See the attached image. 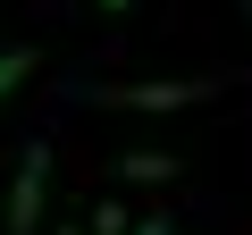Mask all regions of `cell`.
Masks as SVG:
<instances>
[{"label":"cell","mask_w":252,"mask_h":235,"mask_svg":"<svg viewBox=\"0 0 252 235\" xmlns=\"http://www.w3.org/2000/svg\"><path fill=\"white\" fill-rule=\"evenodd\" d=\"M51 218V143L34 135L26 151H17V185H9V235H34Z\"/></svg>","instance_id":"6da1fadb"},{"label":"cell","mask_w":252,"mask_h":235,"mask_svg":"<svg viewBox=\"0 0 252 235\" xmlns=\"http://www.w3.org/2000/svg\"><path fill=\"white\" fill-rule=\"evenodd\" d=\"M126 235H177V218H168V210H143V218L126 227Z\"/></svg>","instance_id":"8992f818"},{"label":"cell","mask_w":252,"mask_h":235,"mask_svg":"<svg viewBox=\"0 0 252 235\" xmlns=\"http://www.w3.org/2000/svg\"><path fill=\"white\" fill-rule=\"evenodd\" d=\"M210 92V76H168V84H101L109 109H193Z\"/></svg>","instance_id":"7a4b0ae2"},{"label":"cell","mask_w":252,"mask_h":235,"mask_svg":"<svg viewBox=\"0 0 252 235\" xmlns=\"http://www.w3.org/2000/svg\"><path fill=\"white\" fill-rule=\"evenodd\" d=\"M101 9H109V17H118V9H135V0H101Z\"/></svg>","instance_id":"52a82bcc"},{"label":"cell","mask_w":252,"mask_h":235,"mask_svg":"<svg viewBox=\"0 0 252 235\" xmlns=\"http://www.w3.org/2000/svg\"><path fill=\"white\" fill-rule=\"evenodd\" d=\"M118 176H126V185H177V160H168V151H126Z\"/></svg>","instance_id":"3957f363"},{"label":"cell","mask_w":252,"mask_h":235,"mask_svg":"<svg viewBox=\"0 0 252 235\" xmlns=\"http://www.w3.org/2000/svg\"><path fill=\"white\" fill-rule=\"evenodd\" d=\"M59 235H84V227H59Z\"/></svg>","instance_id":"ba28073f"},{"label":"cell","mask_w":252,"mask_h":235,"mask_svg":"<svg viewBox=\"0 0 252 235\" xmlns=\"http://www.w3.org/2000/svg\"><path fill=\"white\" fill-rule=\"evenodd\" d=\"M126 227H135L126 202H93V218H84V235H126Z\"/></svg>","instance_id":"5b68a950"},{"label":"cell","mask_w":252,"mask_h":235,"mask_svg":"<svg viewBox=\"0 0 252 235\" xmlns=\"http://www.w3.org/2000/svg\"><path fill=\"white\" fill-rule=\"evenodd\" d=\"M34 67H42V51H26V42H9V51H0V101H9V92L34 76Z\"/></svg>","instance_id":"277c9868"}]
</instances>
